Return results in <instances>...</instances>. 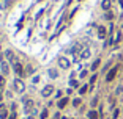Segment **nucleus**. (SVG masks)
Listing matches in <instances>:
<instances>
[{
    "label": "nucleus",
    "instance_id": "nucleus-1",
    "mask_svg": "<svg viewBox=\"0 0 123 119\" xmlns=\"http://www.w3.org/2000/svg\"><path fill=\"white\" fill-rule=\"evenodd\" d=\"M13 86H14V91L16 93H24V89H25V86H24V83H22V80L21 78H16L14 82H13Z\"/></svg>",
    "mask_w": 123,
    "mask_h": 119
},
{
    "label": "nucleus",
    "instance_id": "nucleus-2",
    "mask_svg": "<svg viewBox=\"0 0 123 119\" xmlns=\"http://www.w3.org/2000/svg\"><path fill=\"white\" fill-rule=\"evenodd\" d=\"M117 72H118V66H114V67L111 69V71L107 72V75H106V82H112V80L115 78Z\"/></svg>",
    "mask_w": 123,
    "mask_h": 119
},
{
    "label": "nucleus",
    "instance_id": "nucleus-3",
    "mask_svg": "<svg viewBox=\"0 0 123 119\" xmlns=\"http://www.w3.org/2000/svg\"><path fill=\"white\" fill-rule=\"evenodd\" d=\"M13 69H14V72L19 75V77H24V69H22V66H21V63L19 61H16V63H13Z\"/></svg>",
    "mask_w": 123,
    "mask_h": 119
},
{
    "label": "nucleus",
    "instance_id": "nucleus-4",
    "mask_svg": "<svg viewBox=\"0 0 123 119\" xmlns=\"http://www.w3.org/2000/svg\"><path fill=\"white\" fill-rule=\"evenodd\" d=\"M52 93H54V86L47 85V86H44V88H43V91H41V96H43V97H49Z\"/></svg>",
    "mask_w": 123,
    "mask_h": 119
},
{
    "label": "nucleus",
    "instance_id": "nucleus-5",
    "mask_svg": "<svg viewBox=\"0 0 123 119\" xmlns=\"http://www.w3.org/2000/svg\"><path fill=\"white\" fill-rule=\"evenodd\" d=\"M5 58H6V60H8V61H10V63H11V64L18 61V58H16V56H14V53H13L11 50H6V52H5Z\"/></svg>",
    "mask_w": 123,
    "mask_h": 119
},
{
    "label": "nucleus",
    "instance_id": "nucleus-6",
    "mask_svg": "<svg viewBox=\"0 0 123 119\" xmlns=\"http://www.w3.org/2000/svg\"><path fill=\"white\" fill-rule=\"evenodd\" d=\"M59 64H60V67H63V69H68L71 63H70V60H68V58L62 56V58H59Z\"/></svg>",
    "mask_w": 123,
    "mask_h": 119
},
{
    "label": "nucleus",
    "instance_id": "nucleus-7",
    "mask_svg": "<svg viewBox=\"0 0 123 119\" xmlns=\"http://www.w3.org/2000/svg\"><path fill=\"white\" fill-rule=\"evenodd\" d=\"M106 35H107V30H106L103 25H101V27H98V38H100V39H104V38H106Z\"/></svg>",
    "mask_w": 123,
    "mask_h": 119
},
{
    "label": "nucleus",
    "instance_id": "nucleus-8",
    "mask_svg": "<svg viewBox=\"0 0 123 119\" xmlns=\"http://www.w3.org/2000/svg\"><path fill=\"white\" fill-rule=\"evenodd\" d=\"M111 0H103V3H101V8L104 10V11H109L111 10Z\"/></svg>",
    "mask_w": 123,
    "mask_h": 119
},
{
    "label": "nucleus",
    "instance_id": "nucleus-9",
    "mask_svg": "<svg viewBox=\"0 0 123 119\" xmlns=\"http://www.w3.org/2000/svg\"><path fill=\"white\" fill-rule=\"evenodd\" d=\"M88 56H90V50H88V49H84V50L81 52V55H79V58H81V60H87Z\"/></svg>",
    "mask_w": 123,
    "mask_h": 119
},
{
    "label": "nucleus",
    "instance_id": "nucleus-10",
    "mask_svg": "<svg viewBox=\"0 0 123 119\" xmlns=\"http://www.w3.org/2000/svg\"><path fill=\"white\" fill-rule=\"evenodd\" d=\"M68 102H70V100H68V97H63V99H60V100H59L57 105H59V108H65L68 105Z\"/></svg>",
    "mask_w": 123,
    "mask_h": 119
},
{
    "label": "nucleus",
    "instance_id": "nucleus-11",
    "mask_svg": "<svg viewBox=\"0 0 123 119\" xmlns=\"http://www.w3.org/2000/svg\"><path fill=\"white\" fill-rule=\"evenodd\" d=\"M100 118V114H98L96 110H92V111H88V119H98Z\"/></svg>",
    "mask_w": 123,
    "mask_h": 119
},
{
    "label": "nucleus",
    "instance_id": "nucleus-12",
    "mask_svg": "<svg viewBox=\"0 0 123 119\" xmlns=\"http://www.w3.org/2000/svg\"><path fill=\"white\" fill-rule=\"evenodd\" d=\"M0 118H2V119L8 118V111H6V108H5V107H0Z\"/></svg>",
    "mask_w": 123,
    "mask_h": 119
},
{
    "label": "nucleus",
    "instance_id": "nucleus-13",
    "mask_svg": "<svg viewBox=\"0 0 123 119\" xmlns=\"http://www.w3.org/2000/svg\"><path fill=\"white\" fill-rule=\"evenodd\" d=\"M120 39H122V31L118 30V31L115 33V38H114V44H118V42H120Z\"/></svg>",
    "mask_w": 123,
    "mask_h": 119
},
{
    "label": "nucleus",
    "instance_id": "nucleus-14",
    "mask_svg": "<svg viewBox=\"0 0 123 119\" xmlns=\"http://www.w3.org/2000/svg\"><path fill=\"white\" fill-rule=\"evenodd\" d=\"M100 64H101V60H95L93 64H92V71H96L98 67H100Z\"/></svg>",
    "mask_w": 123,
    "mask_h": 119
},
{
    "label": "nucleus",
    "instance_id": "nucleus-15",
    "mask_svg": "<svg viewBox=\"0 0 123 119\" xmlns=\"http://www.w3.org/2000/svg\"><path fill=\"white\" fill-rule=\"evenodd\" d=\"M24 105H25L27 111H29V108H32V105H33V102L30 100V99H24Z\"/></svg>",
    "mask_w": 123,
    "mask_h": 119
},
{
    "label": "nucleus",
    "instance_id": "nucleus-16",
    "mask_svg": "<svg viewBox=\"0 0 123 119\" xmlns=\"http://www.w3.org/2000/svg\"><path fill=\"white\" fill-rule=\"evenodd\" d=\"M49 77H51V78H57V77H59V74H57L55 69H49Z\"/></svg>",
    "mask_w": 123,
    "mask_h": 119
},
{
    "label": "nucleus",
    "instance_id": "nucleus-17",
    "mask_svg": "<svg viewBox=\"0 0 123 119\" xmlns=\"http://www.w3.org/2000/svg\"><path fill=\"white\" fill-rule=\"evenodd\" d=\"M118 114H120V110H118V108H115L114 113H112V119H118Z\"/></svg>",
    "mask_w": 123,
    "mask_h": 119
},
{
    "label": "nucleus",
    "instance_id": "nucleus-18",
    "mask_svg": "<svg viewBox=\"0 0 123 119\" xmlns=\"http://www.w3.org/2000/svg\"><path fill=\"white\" fill-rule=\"evenodd\" d=\"M87 91H88V86H87V85H85V86H82V88H81V89H79V94H85V93H87Z\"/></svg>",
    "mask_w": 123,
    "mask_h": 119
},
{
    "label": "nucleus",
    "instance_id": "nucleus-19",
    "mask_svg": "<svg viewBox=\"0 0 123 119\" xmlns=\"http://www.w3.org/2000/svg\"><path fill=\"white\" fill-rule=\"evenodd\" d=\"M106 19H107V20H111V19H114V14H112V11H111V13H109V11L106 13Z\"/></svg>",
    "mask_w": 123,
    "mask_h": 119
},
{
    "label": "nucleus",
    "instance_id": "nucleus-20",
    "mask_svg": "<svg viewBox=\"0 0 123 119\" xmlns=\"http://www.w3.org/2000/svg\"><path fill=\"white\" fill-rule=\"evenodd\" d=\"M73 105H74V107H79V105H81V99H74Z\"/></svg>",
    "mask_w": 123,
    "mask_h": 119
},
{
    "label": "nucleus",
    "instance_id": "nucleus-21",
    "mask_svg": "<svg viewBox=\"0 0 123 119\" xmlns=\"http://www.w3.org/2000/svg\"><path fill=\"white\" fill-rule=\"evenodd\" d=\"M98 105V97H95L93 100H92V107H96Z\"/></svg>",
    "mask_w": 123,
    "mask_h": 119
},
{
    "label": "nucleus",
    "instance_id": "nucleus-22",
    "mask_svg": "<svg viewBox=\"0 0 123 119\" xmlns=\"http://www.w3.org/2000/svg\"><path fill=\"white\" fill-rule=\"evenodd\" d=\"M3 86H5V78L0 77V88H3Z\"/></svg>",
    "mask_w": 123,
    "mask_h": 119
},
{
    "label": "nucleus",
    "instance_id": "nucleus-23",
    "mask_svg": "<svg viewBox=\"0 0 123 119\" xmlns=\"http://www.w3.org/2000/svg\"><path fill=\"white\" fill-rule=\"evenodd\" d=\"M46 118H47V111L44 110V111L41 113V119H46Z\"/></svg>",
    "mask_w": 123,
    "mask_h": 119
},
{
    "label": "nucleus",
    "instance_id": "nucleus-24",
    "mask_svg": "<svg viewBox=\"0 0 123 119\" xmlns=\"http://www.w3.org/2000/svg\"><path fill=\"white\" fill-rule=\"evenodd\" d=\"M13 2H14V0H8L6 3H5V8H8V6H11V3H13Z\"/></svg>",
    "mask_w": 123,
    "mask_h": 119
},
{
    "label": "nucleus",
    "instance_id": "nucleus-25",
    "mask_svg": "<svg viewBox=\"0 0 123 119\" xmlns=\"http://www.w3.org/2000/svg\"><path fill=\"white\" fill-rule=\"evenodd\" d=\"M95 80H96V74L92 75V78H90V83H95Z\"/></svg>",
    "mask_w": 123,
    "mask_h": 119
},
{
    "label": "nucleus",
    "instance_id": "nucleus-26",
    "mask_svg": "<svg viewBox=\"0 0 123 119\" xmlns=\"http://www.w3.org/2000/svg\"><path fill=\"white\" fill-rule=\"evenodd\" d=\"M85 75H87V71H82V72H81V75H79V77H81V78H84V77H85Z\"/></svg>",
    "mask_w": 123,
    "mask_h": 119
},
{
    "label": "nucleus",
    "instance_id": "nucleus-27",
    "mask_svg": "<svg viewBox=\"0 0 123 119\" xmlns=\"http://www.w3.org/2000/svg\"><path fill=\"white\" fill-rule=\"evenodd\" d=\"M71 86H73V88H77V82H74V80H73V82H71Z\"/></svg>",
    "mask_w": 123,
    "mask_h": 119
},
{
    "label": "nucleus",
    "instance_id": "nucleus-28",
    "mask_svg": "<svg viewBox=\"0 0 123 119\" xmlns=\"http://www.w3.org/2000/svg\"><path fill=\"white\" fill-rule=\"evenodd\" d=\"M8 119H16V113H13V114L10 116V118H8Z\"/></svg>",
    "mask_w": 123,
    "mask_h": 119
},
{
    "label": "nucleus",
    "instance_id": "nucleus-29",
    "mask_svg": "<svg viewBox=\"0 0 123 119\" xmlns=\"http://www.w3.org/2000/svg\"><path fill=\"white\" fill-rule=\"evenodd\" d=\"M2 100H3V96H2V94H0V102H2Z\"/></svg>",
    "mask_w": 123,
    "mask_h": 119
},
{
    "label": "nucleus",
    "instance_id": "nucleus-30",
    "mask_svg": "<svg viewBox=\"0 0 123 119\" xmlns=\"http://www.w3.org/2000/svg\"><path fill=\"white\" fill-rule=\"evenodd\" d=\"M120 5H122V6H123V0H120Z\"/></svg>",
    "mask_w": 123,
    "mask_h": 119
},
{
    "label": "nucleus",
    "instance_id": "nucleus-31",
    "mask_svg": "<svg viewBox=\"0 0 123 119\" xmlns=\"http://www.w3.org/2000/svg\"><path fill=\"white\" fill-rule=\"evenodd\" d=\"M0 52H2V45H0ZM0 56H2V55H0Z\"/></svg>",
    "mask_w": 123,
    "mask_h": 119
},
{
    "label": "nucleus",
    "instance_id": "nucleus-32",
    "mask_svg": "<svg viewBox=\"0 0 123 119\" xmlns=\"http://www.w3.org/2000/svg\"><path fill=\"white\" fill-rule=\"evenodd\" d=\"M62 119H68V118H62Z\"/></svg>",
    "mask_w": 123,
    "mask_h": 119
}]
</instances>
